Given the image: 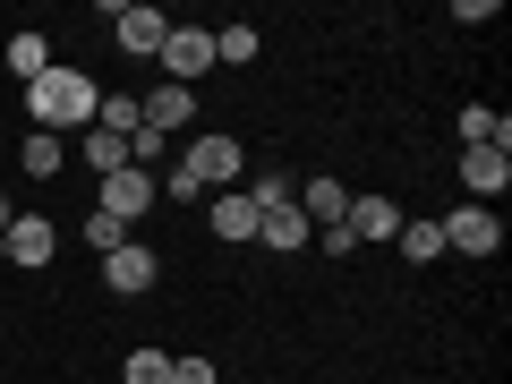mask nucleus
<instances>
[{
	"label": "nucleus",
	"instance_id": "1",
	"mask_svg": "<svg viewBox=\"0 0 512 384\" xmlns=\"http://www.w3.org/2000/svg\"><path fill=\"white\" fill-rule=\"evenodd\" d=\"M94 103H103V86H94L86 69H43L35 86H26V120L43 128V137H69V128H94Z\"/></svg>",
	"mask_w": 512,
	"mask_h": 384
},
{
	"label": "nucleus",
	"instance_id": "2",
	"mask_svg": "<svg viewBox=\"0 0 512 384\" xmlns=\"http://www.w3.org/2000/svg\"><path fill=\"white\" fill-rule=\"evenodd\" d=\"M180 171L205 188V197H214V188H239V180H248V146H239L231 128H205V137H188Z\"/></svg>",
	"mask_w": 512,
	"mask_h": 384
},
{
	"label": "nucleus",
	"instance_id": "3",
	"mask_svg": "<svg viewBox=\"0 0 512 384\" xmlns=\"http://www.w3.org/2000/svg\"><path fill=\"white\" fill-rule=\"evenodd\" d=\"M154 60H163V77H171V86H197V77L214 69V26H171Z\"/></svg>",
	"mask_w": 512,
	"mask_h": 384
},
{
	"label": "nucleus",
	"instance_id": "4",
	"mask_svg": "<svg viewBox=\"0 0 512 384\" xmlns=\"http://www.w3.org/2000/svg\"><path fill=\"white\" fill-rule=\"evenodd\" d=\"M461 205H495L512 188V154H495V146H461Z\"/></svg>",
	"mask_w": 512,
	"mask_h": 384
},
{
	"label": "nucleus",
	"instance_id": "5",
	"mask_svg": "<svg viewBox=\"0 0 512 384\" xmlns=\"http://www.w3.org/2000/svg\"><path fill=\"white\" fill-rule=\"evenodd\" d=\"M495 256L504 248V222H495V205H453V214H444V256Z\"/></svg>",
	"mask_w": 512,
	"mask_h": 384
},
{
	"label": "nucleus",
	"instance_id": "6",
	"mask_svg": "<svg viewBox=\"0 0 512 384\" xmlns=\"http://www.w3.org/2000/svg\"><path fill=\"white\" fill-rule=\"evenodd\" d=\"M111 35H120L128 60H154V52H163V35H171V18H163V9H146V0H120V9H111Z\"/></svg>",
	"mask_w": 512,
	"mask_h": 384
},
{
	"label": "nucleus",
	"instance_id": "7",
	"mask_svg": "<svg viewBox=\"0 0 512 384\" xmlns=\"http://www.w3.org/2000/svg\"><path fill=\"white\" fill-rule=\"evenodd\" d=\"M154 274H163V256H154L146 239H128V248H111V256H103V291H111V299L154 291Z\"/></svg>",
	"mask_w": 512,
	"mask_h": 384
},
{
	"label": "nucleus",
	"instance_id": "8",
	"mask_svg": "<svg viewBox=\"0 0 512 384\" xmlns=\"http://www.w3.org/2000/svg\"><path fill=\"white\" fill-rule=\"evenodd\" d=\"M103 214L137 231V222L154 214V171H111V180H103Z\"/></svg>",
	"mask_w": 512,
	"mask_h": 384
},
{
	"label": "nucleus",
	"instance_id": "9",
	"mask_svg": "<svg viewBox=\"0 0 512 384\" xmlns=\"http://www.w3.org/2000/svg\"><path fill=\"white\" fill-rule=\"evenodd\" d=\"M9 256H18L26 274H43V265L60 256V222L52 214H18V222H9Z\"/></svg>",
	"mask_w": 512,
	"mask_h": 384
},
{
	"label": "nucleus",
	"instance_id": "10",
	"mask_svg": "<svg viewBox=\"0 0 512 384\" xmlns=\"http://www.w3.org/2000/svg\"><path fill=\"white\" fill-rule=\"evenodd\" d=\"M402 205H393V197H350V214H342V231L350 239H359V248H367V239H402Z\"/></svg>",
	"mask_w": 512,
	"mask_h": 384
},
{
	"label": "nucleus",
	"instance_id": "11",
	"mask_svg": "<svg viewBox=\"0 0 512 384\" xmlns=\"http://www.w3.org/2000/svg\"><path fill=\"white\" fill-rule=\"evenodd\" d=\"M137 103H146V128H154V137H171V128L197 120V86H171V77H163L154 94H137Z\"/></svg>",
	"mask_w": 512,
	"mask_h": 384
},
{
	"label": "nucleus",
	"instance_id": "12",
	"mask_svg": "<svg viewBox=\"0 0 512 384\" xmlns=\"http://www.w3.org/2000/svg\"><path fill=\"white\" fill-rule=\"evenodd\" d=\"M256 239H265V248H282V256H299V248H308V214H299V197L291 205H274V214H256Z\"/></svg>",
	"mask_w": 512,
	"mask_h": 384
},
{
	"label": "nucleus",
	"instance_id": "13",
	"mask_svg": "<svg viewBox=\"0 0 512 384\" xmlns=\"http://www.w3.org/2000/svg\"><path fill=\"white\" fill-rule=\"evenodd\" d=\"M43 69H52V43H43V26H18V35H9V77H18V94L35 86Z\"/></svg>",
	"mask_w": 512,
	"mask_h": 384
},
{
	"label": "nucleus",
	"instance_id": "14",
	"mask_svg": "<svg viewBox=\"0 0 512 384\" xmlns=\"http://www.w3.org/2000/svg\"><path fill=\"white\" fill-rule=\"evenodd\" d=\"M299 214H308V231H333V222L350 214V188L342 180H308L299 188Z\"/></svg>",
	"mask_w": 512,
	"mask_h": 384
},
{
	"label": "nucleus",
	"instance_id": "15",
	"mask_svg": "<svg viewBox=\"0 0 512 384\" xmlns=\"http://www.w3.org/2000/svg\"><path fill=\"white\" fill-rule=\"evenodd\" d=\"M205 231H222V239H256V205H248V188H214V222Z\"/></svg>",
	"mask_w": 512,
	"mask_h": 384
},
{
	"label": "nucleus",
	"instance_id": "16",
	"mask_svg": "<svg viewBox=\"0 0 512 384\" xmlns=\"http://www.w3.org/2000/svg\"><path fill=\"white\" fill-rule=\"evenodd\" d=\"M18 171H26V180H60V171H69V154H60V137H43V128H35V137L18 146Z\"/></svg>",
	"mask_w": 512,
	"mask_h": 384
},
{
	"label": "nucleus",
	"instance_id": "17",
	"mask_svg": "<svg viewBox=\"0 0 512 384\" xmlns=\"http://www.w3.org/2000/svg\"><path fill=\"white\" fill-rule=\"evenodd\" d=\"M94 128H111V137H137V128H146V103H137V94H103V103H94Z\"/></svg>",
	"mask_w": 512,
	"mask_h": 384
},
{
	"label": "nucleus",
	"instance_id": "18",
	"mask_svg": "<svg viewBox=\"0 0 512 384\" xmlns=\"http://www.w3.org/2000/svg\"><path fill=\"white\" fill-rule=\"evenodd\" d=\"M393 248H402L410 265H436V256H444V222H402V239H393Z\"/></svg>",
	"mask_w": 512,
	"mask_h": 384
},
{
	"label": "nucleus",
	"instance_id": "19",
	"mask_svg": "<svg viewBox=\"0 0 512 384\" xmlns=\"http://www.w3.org/2000/svg\"><path fill=\"white\" fill-rule=\"evenodd\" d=\"M120 384H171V350H128V359H120Z\"/></svg>",
	"mask_w": 512,
	"mask_h": 384
},
{
	"label": "nucleus",
	"instance_id": "20",
	"mask_svg": "<svg viewBox=\"0 0 512 384\" xmlns=\"http://www.w3.org/2000/svg\"><path fill=\"white\" fill-rule=\"evenodd\" d=\"M86 171H128V137H111V128H86Z\"/></svg>",
	"mask_w": 512,
	"mask_h": 384
},
{
	"label": "nucleus",
	"instance_id": "21",
	"mask_svg": "<svg viewBox=\"0 0 512 384\" xmlns=\"http://www.w3.org/2000/svg\"><path fill=\"white\" fill-rule=\"evenodd\" d=\"M214 60L222 69H248L256 60V26H214Z\"/></svg>",
	"mask_w": 512,
	"mask_h": 384
},
{
	"label": "nucleus",
	"instance_id": "22",
	"mask_svg": "<svg viewBox=\"0 0 512 384\" xmlns=\"http://www.w3.org/2000/svg\"><path fill=\"white\" fill-rule=\"evenodd\" d=\"M239 188H248V205H256V214L291 205V180H282V171H256V180H239Z\"/></svg>",
	"mask_w": 512,
	"mask_h": 384
},
{
	"label": "nucleus",
	"instance_id": "23",
	"mask_svg": "<svg viewBox=\"0 0 512 384\" xmlns=\"http://www.w3.org/2000/svg\"><path fill=\"white\" fill-rule=\"evenodd\" d=\"M86 248H94V256H111V248H128V222H111L103 205H94V214H86Z\"/></svg>",
	"mask_w": 512,
	"mask_h": 384
},
{
	"label": "nucleus",
	"instance_id": "24",
	"mask_svg": "<svg viewBox=\"0 0 512 384\" xmlns=\"http://www.w3.org/2000/svg\"><path fill=\"white\" fill-rule=\"evenodd\" d=\"M171 384H222V376H214V359H197V350H188V359H171Z\"/></svg>",
	"mask_w": 512,
	"mask_h": 384
},
{
	"label": "nucleus",
	"instance_id": "25",
	"mask_svg": "<svg viewBox=\"0 0 512 384\" xmlns=\"http://www.w3.org/2000/svg\"><path fill=\"white\" fill-rule=\"evenodd\" d=\"M163 197H171V205H197V197H205V188H197V180H188V171H180V163H171V180H163Z\"/></svg>",
	"mask_w": 512,
	"mask_h": 384
},
{
	"label": "nucleus",
	"instance_id": "26",
	"mask_svg": "<svg viewBox=\"0 0 512 384\" xmlns=\"http://www.w3.org/2000/svg\"><path fill=\"white\" fill-rule=\"evenodd\" d=\"M9 222H18V205H9V197H0V239H9Z\"/></svg>",
	"mask_w": 512,
	"mask_h": 384
}]
</instances>
